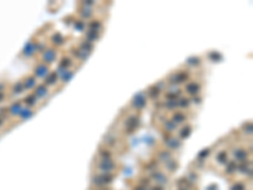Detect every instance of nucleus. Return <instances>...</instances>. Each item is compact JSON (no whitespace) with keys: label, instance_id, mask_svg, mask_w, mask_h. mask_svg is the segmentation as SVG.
<instances>
[{"label":"nucleus","instance_id":"20","mask_svg":"<svg viewBox=\"0 0 253 190\" xmlns=\"http://www.w3.org/2000/svg\"><path fill=\"white\" fill-rule=\"evenodd\" d=\"M158 94H159V90H158L157 86H153V88H151V89H150V95L152 96V98H154L156 95L158 96Z\"/></svg>","mask_w":253,"mask_h":190},{"label":"nucleus","instance_id":"1","mask_svg":"<svg viewBox=\"0 0 253 190\" xmlns=\"http://www.w3.org/2000/svg\"><path fill=\"white\" fill-rule=\"evenodd\" d=\"M188 72H175L170 77V84H181L188 79Z\"/></svg>","mask_w":253,"mask_h":190},{"label":"nucleus","instance_id":"3","mask_svg":"<svg viewBox=\"0 0 253 190\" xmlns=\"http://www.w3.org/2000/svg\"><path fill=\"white\" fill-rule=\"evenodd\" d=\"M37 50V43H34L33 41H29L28 43H27V46L24 47V51H23V53H24V56L26 57H29V56H32V55L34 53V51Z\"/></svg>","mask_w":253,"mask_h":190},{"label":"nucleus","instance_id":"17","mask_svg":"<svg viewBox=\"0 0 253 190\" xmlns=\"http://www.w3.org/2000/svg\"><path fill=\"white\" fill-rule=\"evenodd\" d=\"M24 102H26L28 105H34V104L37 103V96L33 94V95L28 96V98H26V100H24Z\"/></svg>","mask_w":253,"mask_h":190},{"label":"nucleus","instance_id":"6","mask_svg":"<svg viewBox=\"0 0 253 190\" xmlns=\"http://www.w3.org/2000/svg\"><path fill=\"white\" fill-rule=\"evenodd\" d=\"M34 74H36L37 77H41V79L46 77V76L48 75V67L44 64L38 65V66L36 67V72H34Z\"/></svg>","mask_w":253,"mask_h":190},{"label":"nucleus","instance_id":"4","mask_svg":"<svg viewBox=\"0 0 253 190\" xmlns=\"http://www.w3.org/2000/svg\"><path fill=\"white\" fill-rule=\"evenodd\" d=\"M125 127L128 131H134L138 127V118L136 115H130L128 117L127 122H125Z\"/></svg>","mask_w":253,"mask_h":190},{"label":"nucleus","instance_id":"10","mask_svg":"<svg viewBox=\"0 0 253 190\" xmlns=\"http://www.w3.org/2000/svg\"><path fill=\"white\" fill-rule=\"evenodd\" d=\"M36 84H37L36 77L30 76V77L26 79V82H23V86H24V89H32V88H34V86H36Z\"/></svg>","mask_w":253,"mask_h":190},{"label":"nucleus","instance_id":"15","mask_svg":"<svg viewBox=\"0 0 253 190\" xmlns=\"http://www.w3.org/2000/svg\"><path fill=\"white\" fill-rule=\"evenodd\" d=\"M185 119H186V117L183 115L182 113H176L175 115H174V123H175V124H177V123H182Z\"/></svg>","mask_w":253,"mask_h":190},{"label":"nucleus","instance_id":"9","mask_svg":"<svg viewBox=\"0 0 253 190\" xmlns=\"http://www.w3.org/2000/svg\"><path fill=\"white\" fill-rule=\"evenodd\" d=\"M186 90H188L190 94H192V95H195V94H197L199 93V90H200V86L197 85V82H190V84L186 86Z\"/></svg>","mask_w":253,"mask_h":190},{"label":"nucleus","instance_id":"5","mask_svg":"<svg viewBox=\"0 0 253 190\" xmlns=\"http://www.w3.org/2000/svg\"><path fill=\"white\" fill-rule=\"evenodd\" d=\"M56 56H57V52H56L54 50H47V51H44V52H43L42 58H43V61H46V62H48V64H51V62L54 61Z\"/></svg>","mask_w":253,"mask_h":190},{"label":"nucleus","instance_id":"13","mask_svg":"<svg viewBox=\"0 0 253 190\" xmlns=\"http://www.w3.org/2000/svg\"><path fill=\"white\" fill-rule=\"evenodd\" d=\"M24 90V86H23V82H17L14 85V88H13V94H20V93H23Z\"/></svg>","mask_w":253,"mask_h":190},{"label":"nucleus","instance_id":"23","mask_svg":"<svg viewBox=\"0 0 253 190\" xmlns=\"http://www.w3.org/2000/svg\"><path fill=\"white\" fill-rule=\"evenodd\" d=\"M84 5L85 6H92V5H95V3L94 1H84Z\"/></svg>","mask_w":253,"mask_h":190},{"label":"nucleus","instance_id":"19","mask_svg":"<svg viewBox=\"0 0 253 190\" xmlns=\"http://www.w3.org/2000/svg\"><path fill=\"white\" fill-rule=\"evenodd\" d=\"M189 105H190V99H181L177 102V106H181V108H186Z\"/></svg>","mask_w":253,"mask_h":190},{"label":"nucleus","instance_id":"24","mask_svg":"<svg viewBox=\"0 0 253 190\" xmlns=\"http://www.w3.org/2000/svg\"><path fill=\"white\" fill-rule=\"evenodd\" d=\"M75 27H77L79 29H81L82 27H84V24H82L81 22H77V23H75Z\"/></svg>","mask_w":253,"mask_h":190},{"label":"nucleus","instance_id":"14","mask_svg":"<svg viewBox=\"0 0 253 190\" xmlns=\"http://www.w3.org/2000/svg\"><path fill=\"white\" fill-rule=\"evenodd\" d=\"M56 80H57V74L56 72H52V74L46 79V84L47 85H53L54 82H56Z\"/></svg>","mask_w":253,"mask_h":190},{"label":"nucleus","instance_id":"8","mask_svg":"<svg viewBox=\"0 0 253 190\" xmlns=\"http://www.w3.org/2000/svg\"><path fill=\"white\" fill-rule=\"evenodd\" d=\"M22 110H23L22 103H15V104H13L9 108V112H10V114H13V115H19Z\"/></svg>","mask_w":253,"mask_h":190},{"label":"nucleus","instance_id":"12","mask_svg":"<svg viewBox=\"0 0 253 190\" xmlns=\"http://www.w3.org/2000/svg\"><path fill=\"white\" fill-rule=\"evenodd\" d=\"M89 28L90 30H94V32H99V29L101 28V22H91L89 23Z\"/></svg>","mask_w":253,"mask_h":190},{"label":"nucleus","instance_id":"26","mask_svg":"<svg viewBox=\"0 0 253 190\" xmlns=\"http://www.w3.org/2000/svg\"><path fill=\"white\" fill-rule=\"evenodd\" d=\"M3 123H4V118H3V117H0V127L3 126Z\"/></svg>","mask_w":253,"mask_h":190},{"label":"nucleus","instance_id":"7","mask_svg":"<svg viewBox=\"0 0 253 190\" xmlns=\"http://www.w3.org/2000/svg\"><path fill=\"white\" fill-rule=\"evenodd\" d=\"M47 94H48V89L46 88V85H39L36 89V93H34V95L37 98H46Z\"/></svg>","mask_w":253,"mask_h":190},{"label":"nucleus","instance_id":"2","mask_svg":"<svg viewBox=\"0 0 253 190\" xmlns=\"http://www.w3.org/2000/svg\"><path fill=\"white\" fill-rule=\"evenodd\" d=\"M132 105H133L134 108H137V109L143 108V106L145 105V98H144L143 93H139L138 95L134 96V99L132 100Z\"/></svg>","mask_w":253,"mask_h":190},{"label":"nucleus","instance_id":"25","mask_svg":"<svg viewBox=\"0 0 253 190\" xmlns=\"http://www.w3.org/2000/svg\"><path fill=\"white\" fill-rule=\"evenodd\" d=\"M3 99H4V93H3V91H0V102H1Z\"/></svg>","mask_w":253,"mask_h":190},{"label":"nucleus","instance_id":"16","mask_svg":"<svg viewBox=\"0 0 253 190\" xmlns=\"http://www.w3.org/2000/svg\"><path fill=\"white\" fill-rule=\"evenodd\" d=\"M52 41H53V42L56 43V44H62V43L65 42V38L62 37L60 33H56L53 37H52Z\"/></svg>","mask_w":253,"mask_h":190},{"label":"nucleus","instance_id":"18","mask_svg":"<svg viewBox=\"0 0 253 190\" xmlns=\"http://www.w3.org/2000/svg\"><path fill=\"white\" fill-rule=\"evenodd\" d=\"M32 114H33V112H32V110H30V109H26V110L23 109L22 112H20V114H19V115L22 117L23 119H26V118H28V117H30V115H32Z\"/></svg>","mask_w":253,"mask_h":190},{"label":"nucleus","instance_id":"11","mask_svg":"<svg viewBox=\"0 0 253 190\" xmlns=\"http://www.w3.org/2000/svg\"><path fill=\"white\" fill-rule=\"evenodd\" d=\"M200 62H201V60L199 57H190L186 60V64L189 66H197V65H200Z\"/></svg>","mask_w":253,"mask_h":190},{"label":"nucleus","instance_id":"21","mask_svg":"<svg viewBox=\"0 0 253 190\" xmlns=\"http://www.w3.org/2000/svg\"><path fill=\"white\" fill-rule=\"evenodd\" d=\"M66 74H67V75H63V76H62V81H63V82H65V81L67 82L68 80H70V79L72 77V75H74V72H72V71H67Z\"/></svg>","mask_w":253,"mask_h":190},{"label":"nucleus","instance_id":"22","mask_svg":"<svg viewBox=\"0 0 253 190\" xmlns=\"http://www.w3.org/2000/svg\"><path fill=\"white\" fill-rule=\"evenodd\" d=\"M165 123H166V124H165L166 128H167L168 131H172V129L176 128V124H175L174 122H171V120H168V122H165Z\"/></svg>","mask_w":253,"mask_h":190}]
</instances>
